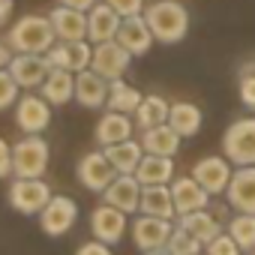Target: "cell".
<instances>
[{
	"label": "cell",
	"instance_id": "1",
	"mask_svg": "<svg viewBox=\"0 0 255 255\" xmlns=\"http://www.w3.org/2000/svg\"><path fill=\"white\" fill-rule=\"evenodd\" d=\"M144 18L153 30V39L162 45H177L189 33V9L180 0H156L144 6Z\"/></svg>",
	"mask_w": 255,
	"mask_h": 255
},
{
	"label": "cell",
	"instance_id": "2",
	"mask_svg": "<svg viewBox=\"0 0 255 255\" xmlns=\"http://www.w3.org/2000/svg\"><path fill=\"white\" fill-rule=\"evenodd\" d=\"M54 42H57V33L48 15H21L6 30V45L15 54H45Z\"/></svg>",
	"mask_w": 255,
	"mask_h": 255
},
{
	"label": "cell",
	"instance_id": "3",
	"mask_svg": "<svg viewBox=\"0 0 255 255\" xmlns=\"http://www.w3.org/2000/svg\"><path fill=\"white\" fill-rule=\"evenodd\" d=\"M51 162V147L42 135H24L12 144V174L15 177H42Z\"/></svg>",
	"mask_w": 255,
	"mask_h": 255
},
{
	"label": "cell",
	"instance_id": "4",
	"mask_svg": "<svg viewBox=\"0 0 255 255\" xmlns=\"http://www.w3.org/2000/svg\"><path fill=\"white\" fill-rule=\"evenodd\" d=\"M51 201V186L42 177H15L9 186V204L21 216H39V210Z\"/></svg>",
	"mask_w": 255,
	"mask_h": 255
},
{
	"label": "cell",
	"instance_id": "5",
	"mask_svg": "<svg viewBox=\"0 0 255 255\" xmlns=\"http://www.w3.org/2000/svg\"><path fill=\"white\" fill-rule=\"evenodd\" d=\"M222 150L234 165H255V117H240L228 126Z\"/></svg>",
	"mask_w": 255,
	"mask_h": 255
},
{
	"label": "cell",
	"instance_id": "6",
	"mask_svg": "<svg viewBox=\"0 0 255 255\" xmlns=\"http://www.w3.org/2000/svg\"><path fill=\"white\" fill-rule=\"evenodd\" d=\"M51 123V102L39 93H27V96H18L15 102V126L24 132V135H42Z\"/></svg>",
	"mask_w": 255,
	"mask_h": 255
},
{
	"label": "cell",
	"instance_id": "7",
	"mask_svg": "<svg viewBox=\"0 0 255 255\" xmlns=\"http://www.w3.org/2000/svg\"><path fill=\"white\" fill-rule=\"evenodd\" d=\"M78 219V204L69 195H51V201L39 210V225L48 237H63Z\"/></svg>",
	"mask_w": 255,
	"mask_h": 255
},
{
	"label": "cell",
	"instance_id": "8",
	"mask_svg": "<svg viewBox=\"0 0 255 255\" xmlns=\"http://www.w3.org/2000/svg\"><path fill=\"white\" fill-rule=\"evenodd\" d=\"M129 63H132V54L126 51L117 39L93 45V60H90V69H96L105 81L123 78V75H126V69H129Z\"/></svg>",
	"mask_w": 255,
	"mask_h": 255
},
{
	"label": "cell",
	"instance_id": "9",
	"mask_svg": "<svg viewBox=\"0 0 255 255\" xmlns=\"http://www.w3.org/2000/svg\"><path fill=\"white\" fill-rule=\"evenodd\" d=\"M126 216H129V213L117 210L114 204H99L90 213V231H93V237L102 240V243H108V246L120 243L123 234H126V225H129V219H126Z\"/></svg>",
	"mask_w": 255,
	"mask_h": 255
},
{
	"label": "cell",
	"instance_id": "10",
	"mask_svg": "<svg viewBox=\"0 0 255 255\" xmlns=\"http://www.w3.org/2000/svg\"><path fill=\"white\" fill-rule=\"evenodd\" d=\"M114 177H117V171H114V165L108 162V156L102 150H93V153H87V156L78 159V183L84 189L105 192Z\"/></svg>",
	"mask_w": 255,
	"mask_h": 255
},
{
	"label": "cell",
	"instance_id": "11",
	"mask_svg": "<svg viewBox=\"0 0 255 255\" xmlns=\"http://www.w3.org/2000/svg\"><path fill=\"white\" fill-rule=\"evenodd\" d=\"M141 183H138V177L135 174H117L111 183H108V189L102 192V198H105V204H114L117 210H123V213H138L141 210Z\"/></svg>",
	"mask_w": 255,
	"mask_h": 255
},
{
	"label": "cell",
	"instance_id": "12",
	"mask_svg": "<svg viewBox=\"0 0 255 255\" xmlns=\"http://www.w3.org/2000/svg\"><path fill=\"white\" fill-rule=\"evenodd\" d=\"M48 63L57 66V69H69V72H81L90 66L93 60V45L87 39H78V42H54L48 51H45Z\"/></svg>",
	"mask_w": 255,
	"mask_h": 255
},
{
	"label": "cell",
	"instance_id": "13",
	"mask_svg": "<svg viewBox=\"0 0 255 255\" xmlns=\"http://www.w3.org/2000/svg\"><path fill=\"white\" fill-rule=\"evenodd\" d=\"M231 165H228V156H201L195 165H192V177L210 192V195H222L231 183Z\"/></svg>",
	"mask_w": 255,
	"mask_h": 255
},
{
	"label": "cell",
	"instance_id": "14",
	"mask_svg": "<svg viewBox=\"0 0 255 255\" xmlns=\"http://www.w3.org/2000/svg\"><path fill=\"white\" fill-rule=\"evenodd\" d=\"M171 231H174V222H171V219H159V216H147V213H141V216L132 222V243H135L141 252H147V249H159V246L168 243Z\"/></svg>",
	"mask_w": 255,
	"mask_h": 255
},
{
	"label": "cell",
	"instance_id": "15",
	"mask_svg": "<svg viewBox=\"0 0 255 255\" xmlns=\"http://www.w3.org/2000/svg\"><path fill=\"white\" fill-rule=\"evenodd\" d=\"M120 24H123V15L114 12L105 0H102V3H93V6L87 9V39H90L93 45L117 39Z\"/></svg>",
	"mask_w": 255,
	"mask_h": 255
},
{
	"label": "cell",
	"instance_id": "16",
	"mask_svg": "<svg viewBox=\"0 0 255 255\" xmlns=\"http://www.w3.org/2000/svg\"><path fill=\"white\" fill-rule=\"evenodd\" d=\"M6 69L12 72V78L24 90H36V87H42L45 75L51 72V63H48L45 54H15Z\"/></svg>",
	"mask_w": 255,
	"mask_h": 255
},
{
	"label": "cell",
	"instance_id": "17",
	"mask_svg": "<svg viewBox=\"0 0 255 255\" xmlns=\"http://www.w3.org/2000/svg\"><path fill=\"white\" fill-rule=\"evenodd\" d=\"M225 195L237 213H255V165H237Z\"/></svg>",
	"mask_w": 255,
	"mask_h": 255
},
{
	"label": "cell",
	"instance_id": "18",
	"mask_svg": "<svg viewBox=\"0 0 255 255\" xmlns=\"http://www.w3.org/2000/svg\"><path fill=\"white\" fill-rule=\"evenodd\" d=\"M117 42L129 51L132 57H138V54H147L150 51V45L156 42L153 39V30H150V24H147V18H144V12L141 15H129V18H123V24H120V30H117Z\"/></svg>",
	"mask_w": 255,
	"mask_h": 255
},
{
	"label": "cell",
	"instance_id": "19",
	"mask_svg": "<svg viewBox=\"0 0 255 255\" xmlns=\"http://www.w3.org/2000/svg\"><path fill=\"white\" fill-rule=\"evenodd\" d=\"M51 24H54V33L60 42H78V39H87V12L84 9H72V6H57L48 12Z\"/></svg>",
	"mask_w": 255,
	"mask_h": 255
},
{
	"label": "cell",
	"instance_id": "20",
	"mask_svg": "<svg viewBox=\"0 0 255 255\" xmlns=\"http://www.w3.org/2000/svg\"><path fill=\"white\" fill-rule=\"evenodd\" d=\"M171 195H174V207H177V216L183 213H192V210H204L207 201H210V192L189 174V177H174L171 183Z\"/></svg>",
	"mask_w": 255,
	"mask_h": 255
},
{
	"label": "cell",
	"instance_id": "21",
	"mask_svg": "<svg viewBox=\"0 0 255 255\" xmlns=\"http://www.w3.org/2000/svg\"><path fill=\"white\" fill-rule=\"evenodd\" d=\"M132 114H123V111H105L96 123V144L99 147H108V144H117V141H126L132 138Z\"/></svg>",
	"mask_w": 255,
	"mask_h": 255
},
{
	"label": "cell",
	"instance_id": "22",
	"mask_svg": "<svg viewBox=\"0 0 255 255\" xmlns=\"http://www.w3.org/2000/svg\"><path fill=\"white\" fill-rule=\"evenodd\" d=\"M105 96H108V81L96 69L87 66V69L75 72V99L84 108H102L105 105Z\"/></svg>",
	"mask_w": 255,
	"mask_h": 255
},
{
	"label": "cell",
	"instance_id": "23",
	"mask_svg": "<svg viewBox=\"0 0 255 255\" xmlns=\"http://www.w3.org/2000/svg\"><path fill=\"white\" fill-rule=\"evenodd\" d=\"M135 177L141 186H159L174 180V156H159V153H144V159L135 168Z\"/></svg>",
	"mask_w": 255,
	"mask_h": 255
},
{
	"label": "cell",
	"instance_id": "24",
	"mask_svg": "<svg viewBox=\"0 0 255 255\" xmlns=\"http://www.w3.org/2000/svg\"><path fill=\"white\" fill-rule=\"evenodd\" d=\"M102 153L108 156V162L114 165L117 174H135L138 162L144 159V147H141V141H132V138L117 141V144H108V147H102Z\"/></svg>",
	"mask_w": 255,
	"mask_h": 255
},
{
	"label": "cell",
	"instance_id": "25",
	"mask_svg": "<svg viewBox=\"0 0 255 255\" xmlns=\"http://www.w3.org/2000/svg\"><path fill=\"white\" fill-rule=\"evenodd\" d=\"M39 93H42L51 105H66V102H72V99H75V72L51 66V72L45 75Z\"/></svg>",
	"mask_w": 255,
	"mask_h": 255
},
{
	"label": "cell",
	"instance_id": "26",
	"mask_svg": "<svg viewBox=\"0 0 255 255\" xmlns=\"http://www.w3.org/2000/svg\"><path fill=\"white\" fill-rule=\"evenodd\" d=\"M141 147L144 153H159V156H174L180 150V132L171 123H159L153 129L141 132Z\"/></svg>",
	"mask_w": 255,
	"mask_h": 255
},
{
	"label": "cell",
	"instance_id": "27",
	"mask_svg": "<svg viewBox=\"0 0 255 255\" xmlns=\"http://www.w3.org/2000/svg\"><path fill=\"white\" fill-rule=\"evenodd\" d=\"M141 213L159 216V219H174V216H177V207H174L171 186H168V183L144 186V189H141Z\"/></svg>",
	"mask_w": 255,
	"mask_h": 255
},
{
	"label": "cell",
	"instance_id": "28",
	"mask_svg": "<svg viewBox=\"0 0 255 255\" xmlns=\"http://www.w3.org/2000/svg\"><path fill=\"white\" fill-rule=\"evenodd\" d=\"M168 123L180 132V138H192L198 135L201 123H204V111L195 102H174L168 111Z\"/></svg>",
	"mask_w": 255,
	"mask_h": 255
},
{
	"label": "cell",
	"instance_id": "29",
	"mask_svg": "<svg viewBox=\"0 0 255 255\" xmlns=\"http://www.w3.org/2000/svg\"><path fill=\"white\" fill-rule=\"evenodd\" d=\"M177 225H183L189 234H195L204 246L216 237V234H222V222H219V216L216 213H210L207 207L204 210H192V213H183L180 216V222Z\"/></svg>",
	"mask_w": 255,
	"mask_h": 255
},
{
	"label": "cell",
	"instance_id": "30",
	"mask_svg": "<svg viewBox=\"0 0 255 255\" xmlns=\"http://www.w3.org/2000/svg\"><path fill=\"white\" fill-rule=\"evenodd\" d=\"M168 111H171L168 99L150 93V96L141 99V105H138V111L132 114V120H135L138 129L144 132V129H153V126H159V123H168Z\"/></svg>",
	"mask_w": 255,
	"mask_h": 255
},
{
	"label": "cell",
	"instance_id": "31",
	"mask_svg": "<svg viewBox=\"0 0 255 255\" xmlns=\"http://www.w3.org/2000/svg\"><path fill=\"white\" fill-rule=\"evenodd\" d=\"M141 93L132 87V84H126L123 78H114L108 81V96H105V105L111 111H123V114H135L138 105H141Z\"/></svg>",
	"mask_w": 255,
	"mask_h": 255
},
{
	"label": "cell",
	"instance_id": "32",
	"mask_svg": "<svg viewBox=\"0 0 255 255\" xmlns=\"http://www.w3.org/2000/svg\"><path fill=\"white\" fill-rule=\"evenodd\" d=\"M228 234L237 240L243 252L255 249V213H237L228 219Z\"/></svg>",
	"mask_w": 255,
	"mask_h": 255
},
{
	"label": "cell",
	"instance_id": "33",
	"mask_svg": "<svg viewBox=\"0 0 255 255\" xmlns=\"http://www.w3.org/2000/svg\"><path fill=\"white\" fill-rule=\"evenodd\" d=\"M165 249H168L171 255H198V252L204 249V243H201L195 234H189L183 225H174V231H171Z\"/></svg>",
	"mask_w": 255,
	"mask_h": 255
},
{
	"label": "cell",
	"instance_id": "34",
	"mask_svg": "<svg viewBox=\"0 0 255 255\" xmlns=\"http://www.w3.org/2000/svg\"><path fill=\"white\" fill-rule=\"evenodd\" d=\"M237 93H240V102L249 111H255V60H246L237 69Z\"/></svg>",
	"mask_w": 255,
	"mask_h": 255
},
{
	"label": "cell",
	"instance_id": "35",
	"mask_svg": "<svg viewBox=\"0 0 255 255\" xmlns=\"http://www.w3.org/2000/svg\"><path fill=\"white\" fill-rule=\"evenodd\" d=\"M18 90H21V84L12 78V72L3 66L0 69V111H6V108H12L15 102H18Z\"/></svg>",
	"mask_w": 255,
	"mask_h": 255
},
{
	"label": "cell",
	"instance_id": "36",
	"mask_svg": "<svg viewBox=\"0 0 255 255\" xmlns=\"http://www.w3.org/2000/svg\"><path fill=\"white\" fill-rule=\"evenodd\" d=\"M204 252H207V255H243V249L237 246V240H234L228 231L216 234V237L204 246Z\"/></svg>",
	"mask_w": 255,
	"mask_h": 255
},
{
	"label": "cell",
	"instance_id": "37",
	"mask_svg": "<svg viewBox=\"0 0 255 255\" xmlns=\"http://www.w3.org/2000/svg\"><path fill=\"white\" fill-rule=\"evenodd\" d=\"M105 3H108L114 12H120L123 18H129V15H141V12H144V0H105Z\"/></svg>",
	"mask_w": 255,
	"mask_h": 255
},
{
	"label": "cell",
	"instance_id": "38",
	"mask_svg": "<svg viewBox=\"0 0 255 255\" xmlns=\"http://www.w3.org/2000/svg\"><path fill=\"white\" fill-rule=\"evenodd\" d=\"M12 174V147L6 138H0V177Z\"/></svg>",
	"mask_w": 255,
	"mask_h": 255
},
{
	"label": "cell",
	"instance_id": "39",
	"mask_svg": "<svg viewBox=\"0 0 255 255\" xmlns=\"http://www.w3.org/2000/svg\"><path fill=\"white\" fill-rule=\"evenodd\" d=\"M75 255H111V249H108V243H102V240H90V243L78 246Z\"/></svg>",
	"mask_w": 255,
	"mask_h": 255
},
{
	"label": "cell",
	"instance_id": "40",
	"mask_svg": "<svg viewBox=\"0 0 255 255\" xmlns=\"http://www.w3.org/2000/svg\"><path fill=\"white\" fill-rule=\"evenodd\" d=\"M12 9H15V3H12V0H0V27H6V24H9V18H12Z\"/></svg>",
	"mask_w": 255,
	"mask_h": 255
},
{
	"label": "cell",
	"instance_id": "41",
	"mask_svg": "<svg viewBox=\"0 0 255 255\" xmlns=\"http://www.w3.org/2000/svg\"><path fill=\"white\" fill-rule=\"evenodd\" d=\"M60 3H63V6H72V9H84V12H87L93 3H99V0H60Z\"/></svg>",
	"mask_w": 255,
	"mask_h": 255
},
{
	"label": "cell",
	"instance_id": "42",
	"mask_svg": "<svg viewBox=\"0 0 255 255\" xmlns=\"http://www.w3.org/2000/svg\"><path fill=\"white\" fill-rule=\"evenodd\" d=\"M9 60H12V48L6 45V39H0V69L9 66Z\"/></svg>",
	"mask_w": 255,
	"mask_h": 255
},
{
	"label": "cell",
	"instance_id": "43",
	"mask_svg": "<svg viewBox=\"0 0 255 255\" xmlns=\"http://www.w3.org/2000/svg\"><path fill=\"white\" fill-rule=\"evenodd\" d=\"M144 255H171V252H168V249H165V246H159V249H147V252H144Z\"/></svg>",
	"mask_w": 255,
	"mask_h": 255
},
{
	"label": "cell",
	"instance_id": "44",
	"mask_svg": "<svg viewBox=\"0 0 255 255\" xmlns=\"http://www.w3.org/2000/svg\"><path fill=\"white\" fill-rule=\"evenodd\" d=\"M198 255H207V252H198Z\"/></svg>",
	"mask_w": 255,
	"mask_h": 255
},
{
	"label": "cell",
	"instance_id": "45",
	"mask_svg": "<svg viewBox=\"0 0 255 255\" xmlns=\"http://www.w3.org/2000/svg\"><path fill=\"white\" fill-rule=\"evenodd\" d=\"M249 255H252V252H249Z\"/></svg>",
	"mask_w": 255,
	"mask_h": 255
}]
</instances>
